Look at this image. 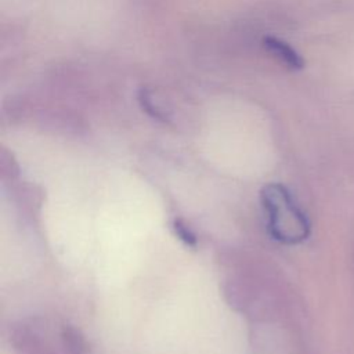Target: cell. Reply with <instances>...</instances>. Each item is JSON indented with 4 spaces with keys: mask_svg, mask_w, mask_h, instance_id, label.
I'll return each instance as SVG.
<instances>
[{
    "mask_svg": "<svg viewBox=\"0 0 354 354\" xmlns=\"http://www.w3.org/2000/svg\"><path fill=\"white\" fill-rule=\"evenodd\" d=\"M260 199L267 213L268 232L274 239L286 245H296L308 238L311 224L286 187L267 184L261 189Z\"/></svg>",
    "mask_w": 354,
    "mask_h": 354,
    "instance_id": "cell-1",
    "label": "cell"
},
{
    "mask_svg": "<svg viewBox=\"0 0 354 354\" xmlns=\"http://www.w3.org/2000/svg\"><path fill=\"white\" fill-rule=\"evenodd\" d=\"M263 46L275 57H278L283 64H286L290 68L299 69L303 66V59L285 41L272 37V36H266L263 39Z\"/></svg>",
    "mask_w": 354,
    "mask_h": 354,
    "instance_id": "cell-2",
    "label": "cell"
},
{
    "mask_svg": "<svg viewBox=\"0 0 354 354\" xmlns=\"http://www.w3.org/2000/svg\"><path fill=\"white\" fill-rule=\"evenodd\" d=\"M173 228L180 241H183L185 245H188L191 248L196 246V235L194 234V231L189 228V225H187V223L183 218H176L173 221Z\"/></svg>",
    "mask_w": 354,
    "mask_h": 354,
    "instance_id": "cell-3",
    "label": "cell"
}]
</instances>
